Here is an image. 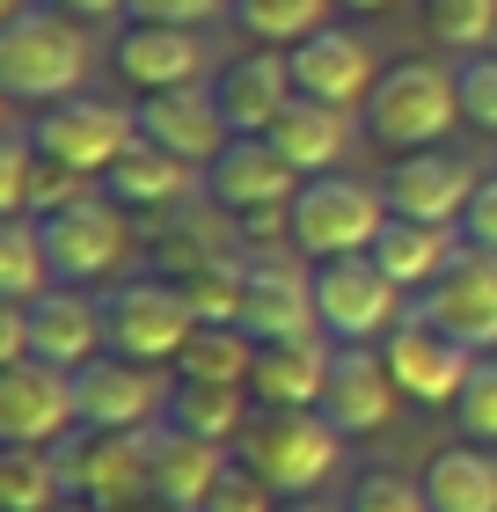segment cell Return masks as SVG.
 I'll use <instances>...</instances> for the list:
<instances>
[{"label":"cell","mask_w":497,"mask_h":512,"mask_svg":"<svg viewBox=\"0 0 497 512\" xmlns=\"http://www.w3.org/2000/svg\"><path fill=\"white\" fill-rule=\"evenodd\" d=\"M88 66H96L88 22H74L52 0H30L0 22V96L8 103L52 110L66 96H88Z\"/></svg>","instance_id":"6da1fadb"},{"label":"cell","mask_w":497,"mask_h":512,"mask_svg":"<svg viewBox=\"0 0 497 512\" xmlns=\"http://www.w3.org/2000/svg\"><path fill=\"white\" fill-rule=\"evenodd\" d=\"M359 125H366V139L388 161L395 154L446 147L454 125H468L461 118V74H454V66H439V59H395L381 74V88H373V103L359 110Z\"/></svg>","instance_id":"7a4b0ae2"},{"label":"cell","mask_w":497,"mask_h":512,"mask_svg":"<svg viewBox=\"0 0 497 512\" xmlns=\"http://www.w3.org/2000/svg\"><path fill=\"white\" fill-rule=\"evenodd\" d=\"M344 447L351 439L329 425L322 410H256L234 454H242L278 498H322L344 469Z\"/></svg>","instance_id":"3957f363"},{"label":"cell","mask_w":497,"mask_h":512,"mask_svg":"<svg viewBox=\"0 0 497 512\" xmlns=\"http://www.w3.org/2000/svg\"><path fill=\"white\" fill-rule=\"evenodd\" d=\"M388 198L381 183L351 176V169H329V176H307L300 198H293V249L307 264H337V256H373L388 227Z\"/></svg>","instance_id":"277c9868"},{"label":"cell","mask_w":497,"mask_h":512,"mask_svg":"<svg viewBox=\"0 0 497 512\" xmlns=\"http://www.w3.org/2000/svg\"><path fill=\"white\" fill-rule=\"evenodd\" d=\"M37 227H44L59 286H110V278L125 271V256H132V220L103 183L88 198L59 205V213H37Z\"/></svg>","instance_id":"5b68a950"},{"label":"cell","mask_w":497,"mask_h":512,"mask_svg":"<svg viewBox=\"0 0 497 512\" xmlns=\"http://www.w3.org/2000/svg\"><path fill=\"white\" fill-rule=\"evenodd\" d=\"M402 293L395 278L373 264V256H337V264H315V315L329 344H388L402 322Z\"/></svg>","instance_id":"8992f818"},{"label":"cell","mask_w":497,"mask_h":512,"mask_svg":"<svg viewBox=\"0 0 497 512\" xmlns=\"http://www.w3.org/2000/svg\"><path fill=\"white\" fill-rule=\"evenodd\" d=\"M103 308H110V352L139 359V366H176L191 352V337L205 330L198 308L169 286V278H125Z\"/></svg>","instance_id":"52a82bcc"},{"label":"cell","mask_w":497,"mask_h":512,"mask_svg":"<svg viewBox=\"0 0 497 512\" xmlns=\"http://www.w3.org/2000/svg\"><path fill=\"white\" fill-rule=\"evenodd\" d=\"M30 139H37V154L52 161V169H74V176L103 183L117 169V154L139 139V125H132V110H117L103 96H66V103L30 118Z\"/></svg>","instance_id":"ba28073f"},{"label":"cell","mask_w":497,"mask_h":512,"mask_svg":"<svg viewBox=\"0 0 497 512\" xmlns=\"http://www.w3.org/2000/svg\"><path fill=\"white\" fill-rule=\"evenodd\" d=\"M74 403H81V432H161L169 403H176V381H161V366L103 352L96 366L74 374Z\"/></svg>","instance_id":"9c48e42d"},{"label":"cell","mask_w":497,"mask_h":512,"mask_svg":"<svg viewBox=\"0 0 497 512\" xmlns=\"http://www.w3.org/2000/svg\"><path fill=\"white\" fill-rule=\"evenodd\" d=\"M242 330H249L256 344L322 337L315 264H307L300 249H264V256H249V278H242Z\"/></svg>","instance_id":"30bf717a"},{"label":"cell","mask_w":497,"mask_h":512,"mask_svg":"<svg viewBox=\"0 0 497 512\" xmlns=\"http://www.w3.org/2000/svg\"><path fill=\"white\" fill-rule=\"evenodd\" d=\"M381 359H388L395 388L410 395V403H432V410H454L468 374H476V352H468L461 337H446L424 308H410L395 322V337L381 344Z\"/></svg>","instance_id":"8fae6325"},{"label":"cell","mask_w":497,"mask_h":512,"mask_svg":"<svg viewBox=\"0 0 497 512\" xmlns=\"http://www.w3.org/2000/svg\"><path fill=\"white\" fill-rule=\"evenodd\" d=\"M81 432V403H74V374L44 359L0 366V439L8 447H66Z\"/></svg>","instance_id":"7c38bea8"},{"label":"cell","mask_w":497,"mask_h":512,"mask_svg":"<svg viewBox=\"0 0 497 512\" xmlns=\"http://www.w3.org/2000/svg\"><path fill=\"white\" fill-rule=\"evenodd\" d=\"M110 66L132 96L161 88H212V44L205 30H169V22H125L110 44Z\"/></svg>","instance_id":"4fadbf2b"},{"label":"cell","mask_w":497,"mask_h":512,"mask_svg":"<svg viewBox=\"0 0 497 512\" xmlns=\"http://www.w3.org/2000/svg\"><path fill=\"white\" fill-rule=\"evenodd\" d=\"M59 454L74 491L110 512H132L154 498V432H74Z\"/></svg>","instance_id":"5bb4252c"},{"label":"cell","mask_w":497,"mask_h":512,"mask_svg":"<svg viewBox=\"0 0 497 512\" xmlns=\"http://www.w3.org/2000/svg\"><path fill=\"white\" fill-rule=\"evenodd\" d=\"M476 169L454 147H424V154H395L381 169V198L395 220H432V227H461L468 198H476Z\"/></svg>","instance_id":"9a60e30c"},{"label":"cell","mask_w":497,"mask_h":512,"mask_svg":"<svg viewBox=\"0 0 497 512\" xmlns=\"http://www.w3.org/2000/svg\"><path fill=\"white\" fill-rule=\"evenodd\" d=\"M212 96H220V118L234 139H271V125L293 110L300 81H293V52H271V44H256V52L227 59L220 74H212Z\"/></svg>","instance_id":"2e32d148"},{"label":"cell","mask_w":497,"mask_h":512,"mask_svg":"<svg viewBox=\"0 0 497 512\" xmlns=\"http://www.w3.org/2000/svg\"><path fill=\"white\" fill-rule=\"evenodd\" d=\"M402 410V388L388 374L381 344H337L329 359V388H322V417L337 425L344 439H381Z\"/></svg>","instance_id":"e0dca14e"},{"label":"cell","mask_w":497,"mask_h":512,"mask_svg":"<svg viewBox=\"0 0 497 512\" xmlns=\"http://www.w3.org/2000/svg\"><path fill=\"white\" fill-rule=\"evenodd\" d=\"M300 183L307 176L271 147V139H234V147L205 169V198L220 205V213L249 220V213H293Z\"/></svg>","instance_id":"ac0fdd59"},{"label":"cell","mask_w":497,"mask_h":512,"mask_svg":"<svg viewBox=\"0 0 497 512\" xmlns=\"http://www.w3.org/2000/svg\"><path fill=\"white\" fill-rule=\"evenodd\" d=\"M381 74L388 66L373 59V44L359 30H344V22H329V30H315L307 44H293V81H300V96H315V103L366 110Z\"/></svg>","instance_id":"d6986e66"},{"label":"cell","mask_w":497,"mask_h":512,"mask_svg":"<svg viewBox=\"0 0 497 512\" xmlns=\"http://www.w3.org/2000/svg\"><path fill=\"white\" fill-rule=\"evenodd\" d=\"M110 352V308L88 300V286H52L44 300H30V359L81 374Z\"/></svg>","instance_id":"ffe728a7"},{"label":"cell","mask_w":497,"mask_h":512,"mask_svg":"<svg viewBox=\"0 0 497 512\" xmlns=\"http://www.w3.org/2000/svg\"><path fill=\"white\" fill-rule=\"evenodd\" d=\"M132 125H139V139L183 154L191 169H212V161L234 147V132H227L212 88H161V96H139L132 103Z\"/></svg>","instance_id":"44dd1931"},{"label":"cell","mask_w":497,"mask_h":512,"mask_svg":"<svg viewBox=\"0 0 497 512\" xmlns=\"http://www.w3.org/2000/svg\"><path fill=\"white\" fill-rule=\"evenodd\" d=\"M446 337H461L468 352H497V256L490 249H461V264L417 300Z\"/></svg>","instance_id":"7402d4cb"},{"label":"cell","mask_w":497,"mask_h":512,"mask_svg":"<svg viewBox=\"0 0 497 512\" xmlns=\"http://www.w3.org/2000/svg\"><path fill=\"white\" fill-rule=\"evenodd\" d=\"M103 191L125 205V213H183L191 198H205V169H191L183 154L154 147V139H132L117 154V169L103 176Z\"/></svg>","instance_id":"603a6c76"},{"label":"cell","mask_w":497,"mask_h":512,"mask_svg":"<svg viewBox=\"0 0 497 512\" xmlns=\"http://www.w3.org/2000/svg\"><path fill=\"white\" fill-rule=\"evenodd\" d=\"M461 249H468V235L461 227H432V220H388L381 227V242H373V264H381L388 278L410 300H424L439 286L446 271L461 264Z\"/></svg>","instance_id":"cb8c5ba5"},{"label":"cell","mask_w":497,"mask_h":512,"mask_svg":"<svg viewBox=\"0 0 497 512\" xmlns=\"http://www.w3.org/2000/svg\"><path fill=\"white\" fill-rule=\"evenodd\" d=\"M329 359H337V344H329V337L264 344V352H256V374H249V395H256V410H322Z\"/></svg>","instance_id":"d4e9b609"},{"label":"cell","mask_w":497,"mask_h":512,"mask_svg":"<svg viewBox=\"0 0 497 512\" xmlns=\"http://www.w3.org/2000/svg\"><path fill=\"white\" fill-rule=\"evenodd\" d=\"M359 110H337V103H315V96H293V110L271 125V147L293 161L300 176H329V169H344V154H351V139H359Z\"/></svg>","instance_id":"484cf974"},{"label":"cell","mask_w":497,"mask_h":512,"mask_svg":"<svg viewBox=\"0 0 497 512\" xmlns=\"http://www.w3.org/2000/svg\"><path fill=\"white\" fill-rule=\"evenodd\" d=\"M227 461H234V447H212V439H198V432L161 425L154 432V498L183 505V512H205L212 483L227 476Z\"/></svg>","instance_id":"4316f807"},{"label":"cell","mask_w":497,"mask_h":512,"mask_svg":"<svg viewBox=\"0 0 497 512\" xmlns=\"http://www.w3.org/2000/svg\"><path fill=\"white\" fill-rule=\"evenodd\" d=\"M424 498L432 512H497V447H476V439H454L424 461Z\"/></svg>","instance_id":"83f0119b"},{"label":"cell","mask_w":497,"mask_h":512,"mask_svg":"<svg viewBox=\"0 0 497 512\" xmlns=\"http://www.w3.org/2000/svg\"><path fill=\"white\" fill-rule=\"evenodd\" d=\"M249 417H256V395L249 388L176 374V403H169V425L176 432H198V439H212V447H242Z\"/></svg>","instance_id":"f1b7e54d"},{"label":"cell","mask_w":497,"mask_h":512,"mask_svg":"<svg viewBox=\"0 0 497 512\" xmlns=\"http://www.w3.org/2000/svg\"><path fill=\"white\" fill-rule=\"evenodd\" d=\"M74 498L59 447H0V512H59Z\"/></svg>","instance_id":"f546056e"},{"label":"cell","mask_w":497,"mask_h":512,"mask_svg":"<svg viewBox=\"0 0 497 512\" xmlns=\"http://www.w3.org/2000/svg\"><path fill=\"white\" fill-rule=\"evenodd\" d=\"M52 286H59V271H52V249H44V227L37 220H0V300L30 308Z\"/></svg>","instance_id":"4dcf8cb0"},{"label":"cell","mask_w":497,"mask_h":512,"mask_svg":"<svg viewBox=\"0 0 497 512\" xmlns=\"http://www.w3.org/2000/svg\"><path fill=\"white\" fill-rule=\"evenodd\" d=\"M337 0H234V22H242L249 44H271V52H293L315 30H329Z\"/></svg>","instance_id":"1f68e13d"},{"label":"cell","mask_w":497,"mask_h":512,"mask_svg":"<svg viewBox=\"0 0 497 512\" xmlns=\"http://www.w3.org/2000/svg\"><path fill=\"white\" fill-rule=\"evenodd\" d=\"M256 344L242 322H205V330L191 337V352L176 359V374H198V381H234V388H249V374H256Z\"/></svg>","instance_id":"d6a6232c"},{"label":"cell","mask_w":497,"mask_h":512,"mask_svg":"<svg viewBox=\"0 0 497 512\" xmlns=\"http://www.w3.org/2000/svg\"><path fill=\"white\" fill-rule=\"evenodd\" d=\"M424 30L454 59H476L497 44V0H424Z\"/></svg>","instance_id":"836d02e7"},{"label":"cell","mask_w":497,"mask_h":512,"mask_svg":"<svg viewBox=\"0 0 497 512\" xmlns=\"http://www.w3.org/2000/svg\"><path fill=\"white\" fill-rule=\"evenodd\" d=\"M37 183H44V154H37L30 125L0 132V213H8V220H30V213H37Z\"/></svg>","instance_id":"e575fe53"},{"label":"cell","mask_w":497,"mask_h":512,"mask_svg":"<svg viewBox=\"0 0 497 512\" xmlns=\"http://www.w3.org/2000/svg\"><path fill=\"white\" fill-rule=\"evenodd\" d=\"M454 425L476 439V447H497V352L476 359V374H468L461 403H454Z\"/></svg>","instance_id":"d590c367"},{"label":"cell","mask_w":497,"mask_h":512,"mask_svg":"<svg viewBox=\"0 0 497 512\" xmlns=\"http://www.w3.org/2000/svg\"><path fill=\"white\" fill-rule=\"evenodd\" d=\"M278 505H286V498H278V491H271V483L249 469L242 454L227 461V476L212 483V498H205V512H278Z\"/></svg>","instance_id":"8d00e7d4"},{"label":"cell","mask_w":497,"mask_h":512,"mask_svg":"<svg viewBox=\"0 0 497 512\" xmlns=\"http://www.w3.org/2000/svg\"><path fill=\"white\" fill-rule=\"evenodd\" d=\"M351 512H432V498H424V483L395 476V469H373L351 483Z\"/></svg>","instance_id":"74e56055"},{"label":"cell","mask_w":497,"mask_h":512,"mask_svg":"<svg viewBox=\"0 0 497 512\" xmlns=\"http://www.w3.org/2000/svg\"><path fill=\"white\" fill-rule=\"evenodd\" d=\"M454 74H461V118L476 125V132H490V139H497V52L461 59Z\"/></svg>","instance_id":"f35d334b"},{"label":"cell","mask_w":497,"mask_h":512,"mask_svg":"<svg viewBox=\"0 0 497 512\" xmlns=\"http://www.w3.org/2000/svg\"><path fill=\"white\" fill-rule=\"evenodd\" d=\"M234 15V0H132V22H169V30H205Z\"/></svg>","instance_id":"ab89813d"},{"label":"cell","mask_w":497,"mask_h":512,"mask_svg":"<svg viewBox=\"0 0 497 512\" xmlns=\"http://www.w3.org/2000/svg\"><path fill=\"white\" fill-rule=\"evenodd\" d=\"M461 235H468V249L497 256V176L476 183V198H468V213H461Z\"/></svg>","instance_id":"60d3db41"},{"label":"cell","mask_w":497,"mask_h":512,"mask_svg":"<svg viewBox=\"0 0 497 512\" xmlns=\"http://www.w3.org/2000/svg\"><path fill=\"white\" fill-rule=\"evenodd\" d=\"M30 359V308H0V366Z\"/></svg>","instance_id":"b9f144b4"},{"label":"cell","mask_w":497,"mask_h":512,"mask_svg":"<svg viewBox=\"0 0 497 512\" xmlns=\"http://www.w3.org/2000/svg\"><path fill=\"white\" fill-rule=\"evenodd\" d=\"M52 8H66L74 22H117V15H132V0H52Z\"/></svg>","instance_id":"7bdbcfd3"},{"label":"cell","mask_w":497,"mask_h":512,"mask_svg":"<svg viewBox=\"0 0 497 512\" xmlns=\"http://www.w3.org/2000/svg\"><path fill=\"white\" fill-rule=\"evenodd\" d=\"M388 8H402V0H337V15H388Z\"/></svg>","instance_id":"ee69618b"},{"label":"cell","mask_w":497,"mask_h":512,"mask_svg":"<svg viewBox=\"0 0 497 512\" xmlns=\"http://www.w3.org/2000/svg\"><path fill=\"white\" fill-rule=\"evenodd\" d=\"M278 512H351V505H329V498H286Z\"/></svg>","instance_id":"f6af8a7d"},{"label":"cell","mask_w":497,"mask_h":512,"mask_svg":"<svg viewBox=\"0 0 497 512\" xmlns=\"http://www.w3.org/2000/svg\"><path fill=\"white\" fill-rule=\"evenodd\" d=\"M59 512H110V505H96V498H81V491H74V498H66Z\"/></svg>","instance_id":"bcb514c9"},{"label":"cell","mask_w":497,"mask_h":512,"mask_svg":"<svg viewBox=\"0 0 497 512\" xmlns=\"http://www.w3.org/2000/svg\"><path fill=\"white\" fill-rule=\"evenodd\" d=\"M132 512H183V505H161V498H147V505H132Z\"/></svg>","instance_id":"7dc6e473"},{"label":"cell","mask_w":497,"mask_h":512,"mask_svg":"<svg viewBox=\"0 0 497 512\" xmlns=\"http://www.w3.org/2000/svg\"><path fill=\"white\" fill-rule=\"evenodd\" d=\"M490 52H497V44H490Z\"/></svg>","instance_id":"c3c4849f"}]
</instances>
